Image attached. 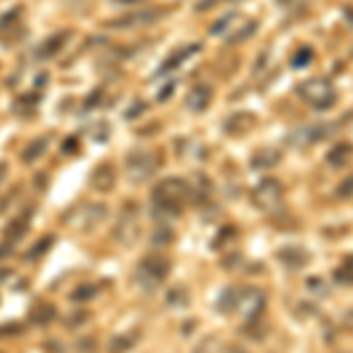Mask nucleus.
Returning a JSON list of instances; mask_svg holds the SVG:
<instances>
[{"mask_svg": "<svg viewBox=\"0 0 353 353\" xmlns=\"http://www.w3.org/2000/svg\"><path fill=\"white\" fill-rule=\"evenodd\" d=\"M334 193H337L339 198H344V201H346V198H353V174L346 176V179L337 186V191H334Z\"/></svg>", "mask_w": 353, "mask_h": 353, "instance_id": "obj_28", "label": "nucleus"}, {"mask_svg": "<svg viewBox=\"0 0 353 353\" xmlns=\"http://www.w3.org/2000/svg\"><path fill=\"white\" fill-rule=\"evenodd\" d=\"M66 38H68V31H61V33H57V36L48 38V41H45L43 45H38L36 57H41V59H48V57H54L57 52H59L61 48H64Z\"/></svg>", "mask_w": 353, "mask_h": 353, "instance_id": "obj_18", "label": "nucleus"}, {"mask_svg": "<svg viewBox=\"0 0 353 353\" xmlns=\"http://www.w3.org/2000/svg\"><path fill=\"white\" fill-rule=\"evenodd\" d=\"M254 128V116L252 113H233L229 121L224 123V130L229 134H245L248 130Z\"/></svg>", "mask_w": 353, "mask_h": 353, "instance_id": "obj_17", "label": "nucleus"}, {"mask_svg": "<svg viewBox=\"0 0 353 353\" xmlns=\"http://www.w3.org/2000/svg\"><path fill=\"white\" fill-rule=\"evenodd\" d=\"M172 92H174V83L170 81L168 85H165V90H163V92L158 94V101H165V99H168V97H172Z\"/></svg>", "mask_w": 353, "mask_h": 353, "instance_id": "obj_30", "label": "nucleus"}, {"mask_svg": "<svg viewBox=\"0 0 353 353\" xmlns=\"http://www.w3.org/2000/svg\"><path fill=\"white\" fill-rule=\"evenodd\" d=\"M170 269H172V264H170V259L165 254H146L134 269V283L144 292H156L168 281Z\"/></svg>", "mask_w": 353, "mask_h": 353, "instance_id": "obj_2", "label": "nucleus"}, {"mask_svg": "<svg viewBox=\"0 0 353 353\" xmlns=\"http://www.w3.org/2000/svg\"><path fill=\"white\" fill-rule=\"evenodd\" d=\"M297 94L306 101L309 106L318 111H327L337 101V90L332 88V83L325 78H309L297 88Z\"/></svg>", "mask_w": 353, "mask_h": 353, "instance_id": "obj_4", "label": "nucleus"}, {"mask_svg": "<svg viewBox=\"0 0 353 353\" xmlns=\"http://www.w3.org/2000/svg\"><path fill=\"white\" fill-rule=\"evenodd\" d=\"M311 59H313V50L309 48V45H304V48H301L299 52L294 54L292 66H294V68H304V66H309V64H311Z\"/></svg>", "mask_w": 353, "mask_h": 353, "instance_id": "obj_26", "label": "nucleus"}, {"mask_svg": "<svg viewBox=\"0 0 353 353\" xmlns=\"http://www.w3.org/2000/svg\"><path fill=\"white\" fill-rule=\"evenodd\" d=\"M97 292H99V288L92 285V283H88V285H81L76 290V292L71 294V301H88V299H94Z\"/></svg>", "mask_w": 353, "mask_h": 353, "instance_id": "obj_25", "label": "nucleus"}, {"mask_svg": "<svg viewBox=\"0 0 353 353\" xmlns=\"http://www.w3.org/2000/svg\"><path fill=\"white\" fill-rule=\"evenodd\" d=\"M137 339H139V332H125V334H116V337L111 339V353H125L130 351L132 346L137 344Z\"/></svg>", "mask_w": 353, "mask_h": 353, "instance_id": "obj_22", "label": "nucleus"}, {"mask_svg": "<svg viewBox=\"0 0 353 353\" xmlns=\"http://www.w3.org/2000/svg\"><path fill=\"white\" fill-rule=\"evenodd\" d=\"M109 217V208H106L104 203H81L76 210H71V212L64 217V224L68 229L73 231H81V233H90L94 231L97 226H101V221Z\"/></svg>", "mask_w": 353, "mask_h": 353, "instance_id": "obj_3", "label": "nucleus"}, {"mask_svg": "<svg viewBox=\"0 0 353 353\" xmlns=\"http://www.w3.org/2000/svg\"><path fill=\"white\" fill-rule=\"evenodd\" d=\"M116 5H134V3H141V0H113Z\"/></svg>", "mask_w": 353, "mask_h": 353, "instance_id": "obj_34", "label": "nucleus"}, {"mask_svg": "<svg viewBox=\"0 0 353 353\" xmlns=\"http://www.w3.org/2000/svg\"><path fill=\"white\" fill-rule=\"evenodd\" d=\"M266 294L259 288H241L236 290V304H233V313H241L248 323H254L264 313Z\"/></svg>", "mask_w": 353, "mask_h": 353, "instance_id": "obj_8", "label": "nucleus"}, {"mask_svg": "<svg viewBox=\"0 0 353 353\" xmlns=\"http://www.w3.org/2000/svg\"><path fill=\"white\" fill-rule=\"evenodd\" d=\"M210 101H212V88L208 83H198L186 94V109L193 113H203L210 106Z\"/></svg>", "mask_w": 353, "mask_h": 353, "instance_id": "obj_12", "label": "nucleus"}, {"mask_svg": "<svg viewBox=\"0 0 353 353\" xmlns=\"http://www.w3.org/2000/svg\"><path fill=\"white\" fill-rule=\"evenodd\" d=\"M158 168H161V161H158L151 151H134V153H130L128 161H125V172H128V179L132 181V184H144V181H149L151 176L158 172Z\"/></svg>", "mask_w": 353, "mask_h": 353, "instance_id": "obj_7", "label": "nucleus"}, {"mask_svg": "<svg viewBox=\"0 0 353 353\" xmlns=\"http://www.w3.org/2000/svg\"><path fill=\"white\" fill-rule=\"evenodd\" d=\"M19 14H21V8H14L12 12H8V14L3 17V19H0V28H10V24H14V19Z\"/></svg>", "mask_w": 353, "mask_h": 353, "instance_id": "obj_29", "label": "nucleus"}, {"mask_svg": "<svg viewBox=\"0 0 353 353\" xmlns=\"http://www.w3.org/2000/svg\"><path fill=\"white\" fill-rule=\"evenodd\" d=\"M278 261H281V264L285 266V269H290V271H299L311 261V254L306 252L304 248L290 245V248H283L281 252H278Z\"/></svg>", "mask_w": 353, "mask_h": 353, "instance_id": "obj_13", "label": "nucleus"}, {"mask_svg": "<svg viewBox=\"0 0 353 353\" xmlns=\"http://www.w3.org/2000/svg\"><path fill=\"white\" fill-rule=\"evenodd\" d=\"M233 353H245V351H233Z\"/></svg>", "mask_w": 353, "mask_h": 353, "instance_id": "obj_36", "label": "nucleus"}, {"mask_svg": "<svg viewBox=\"0 0 353 353\" xmlns=\"http://www.w3.org/2000/svg\"><path fill=\"white\" fill-rule=\"evenodd\" d=\"M165 14V10L161 8H151V10H134V12H128L123 17H116V19L109 21L111 28H118V31H123V28H139V26H151L156 24L158 19Z\"/></svg>", "mask_w": 353, "mask_h": 353, "instance_id": "obj_10", "label": "nucleus"}, {"mask_svg": "<svg viewBox=\"0 0 353 353\" xmlns=\"http://www.w3.org/2000/svg\"><path fill=\"white\" fill-rule=\"evenodd\" d=\"M28 226H31V212H24V214H19L12 224H8V229H5V238L3 241L5 243H10V245H17L21 241V238L26 236V231H28Z\"/></svg>", "mask_w": 353, "mask_h": 353, "instance_id": "obj_15", "label": "nucleus"}, {"mask_svg": "<svg viewBox=\"0 0 353 353\" xmlns=\"http://www.w3.org/2000/svg\"><path fill=\"white\" fill-rule=\"evenodd\" d=\"M52 318H54V309H52V306L41 304V306H33L28 321H31L33 325H48V323H52Z\"/></svg>", "mask_w": 353, "mask_h": 353, "instance_id": "obj_23", "label": "nucleus"}, {"mask_svg": "<svg viewBox=\"0 0 353 353\" xmlns=\"http://www.w3.org/2000/svg\"><path fill=\"white\" fill-rule=\"evenodd\" d=\"M139 233H141L139 208H137V203H125L121 214H118L116 226H113V238L123 248H132L139 241Z\"/></svg>", "mask_w": 353, "mask_h": 353, "instance_id": "obj_6", "label": "nucleus"}, {"mask_svg": "<svg viewBox=\"0 0 353 353\" xmlns=\"http://www.w3.org/2000/svg\"><path fill=\"white\" fill-rule=\"evenodd\" d=\"M283 153L278 149H264V151H257L252 156V168L257 170H269V168H276L281 163Z\"/></svg>", "mask_w": 353, "mask_h": 353, "instance_id": "obj_20", "label": "nucleus"}, {"mask_svg": "<svg viewBox=\"0 0 353 353\" xmlns=\"http://www.w3.org/2000/svg\"><path fill=\"white\" fill-rule=\"evenodd\" d=\"M94 191L99 193H109L113 186H116V168L111 163H101L99 168H94L92 179H90Z\"/></svg>", "mask_w": 353, "mask_h": 353, "instance_id": "obj_14", "label": "nucleus"}, {"mask_svg": "<svg viewBox=\"0 0 353 353\" xmlns=\"http://www.w3.org/2000/svg\"><path fill=\"white\" fill-rule=\"evenodd\" d=\"M161 233H170V229H161ZM153 241H163V243H170L172 236H153Z\"/></svg>", "mask_w": 353, "mask_h": 353, "instance_id": "obj_32", "label": "nucleus"}, {"mask_svg": "<svg viewBox=\"0 0 353 353\" xmlns=\"http://www.w3.org/2000/svg\"><path fill=\"white\" fill-rule=\"evenodd\" d=\"M334 132L332 125L327 123H318V125H309V128H301V130H294L292 134L288 137V141L297 149H306V146L316 144V141H323L327 139L330 134Z\"/></svg>", "mask_w": 353, "mask_h": 353, "instance_id": "obj_11", "label": "nucleus"}, {"mask_svg": "<svg viewBox=\"0 0 353 353\" xmlns=\"http://www.w3.org/2000/svg\"><path fill=\"white\" fill-rule=\"evenodd\" d=\"M351 158H353V146L351 144H337L332 151H327V156H325V161L332 165V168H344V165H349L351 163Z\"/></svg>", "mask_w": 353, "mask_h": 353, "instance_id": "obj_19", "label": "nucleus"}, {"mask_svg": "<svg viewBox=\"0 0 353 353\" xmlns=\"http://www.w3.org/2000/svg\"><path fill=\"white\" fill-rule=\"evenodd\" d=\"M144 109H146V106H144V104H137V106H134V109H128V113H125V118H132V121H134V118H137V116H139V113H141V111H144Z\"/></svg>", "mask_w": 353, "mask_h": 353, "instance_id": "obj_31", "label": "nucleus"}, {"mask_svg": "<svg viewBox=\"0 0 353 353\" xmlns=\"http://www.w3.org/2000/svg\"><path fill=\"white\" fill-rule=\"evenodd\" d=\"M198 52H201V45H198V43H191V45H186V48L176 50L172 57H168V59H165V64L158 68V73H168V71H172V68H179L181 61L191 59V57L198 54Z\"/></svg>", "mask_w": 353, "mask_h": 353, "instance_id": "obj_16", "label": "nucleus"}, {"mask_svg": "<svg viewBox=\"0 0 353 353\" xmlns=\"http://www.w3.org/2000/svg\"><path fill=\"white\" fill-rule=\"evenodd\" d=\"M64 151H78V141L73 139V137H71V141H66L64 144Z\"/></svg>", "mask_w": 353, "mask_h": 353, "instance_id": "obj_33", "label": "nucleus"}, {"mask_svg": "<svg viewBox=\"0 0 353 353\" xmlns=\"http://www.w3.org/2000/svg\"><path fill=\"white\" fill-rule=\"evenodd\" d=\"M193 353H221V344H219L217 337H208L196 346V351Z\"/></svg>", "mask_w": 353, "mask_h": 353, "instance_id": "obj_27", "label": "nucleus"}, {"mask_svg": "<svg viewBox=\"0 0 353 353\" xmlns=\"http://www.w3.org/2000/svg\"><path fill=\"white\" fill-rule=\"evenodd\" d=\"M52 243H54V238H52V236H45L41 243H36L31 250H28L26 259H28V261H33V259L43 257V254H45V250H50V248H52Z\"/></svg>", "mask_w": 353, "mask_h": 353, "instance_id": "obj_24", "label": "nucleus"}, {"mask_svg": "<svg viewBox=\"0 0 353 353\" xmlns=\"http://www.w3.org/2000/svg\"><path fill=\"white\" fill-rule=\"evenodd\" d=\"M45 151H48V139H45V137H38V139H33L31 144H28L26 149L21 151V161H24V163H33L36 158H41Z\"/></svg>", "mask_w": 353, "mask_h": 353, "instance_id": "obj_21", "label": "nucleus"}, {"mask_svg": "<svg viewBox=\"0 0 353 353\" xmlns=\"http://www.w3.org/2000/svg\"><path fill=\"white\" fill-rule=\"evenodd\" d=\"M349 269H351V271H353V257H351V259H349Z\"/></svg>", "mask_w": 353, "mask_h": 353, "instance_id": "obj_35", "label": "nucleus"}, {"mask_svg": "<svg viewBox=\"0 0 353 353\" xmlns=\"http://www.w3.org/2000/svg\"><path fill=\"white\" fill-rule=\"evenodd\" d=\"M283 184L278 179H273V176H266V179H261L257 184V189L252 191V203L257 205L261 212H273V210L281 208L283 203Z\"/></svg>", "mask_w": 353, "mask_h": 353, "instance_id": "obj_9", "label": "nucleus"}, {"mask_svg": "<svg viewBox=\"0 0 353 353\" xmlns=\"http://www.w3.org/2000/svg\"><path fill=\"white\" fill-rule=\"evenodd\" d=\"M254 31H257V21L245 19V17L236 14V12L221 17V19L214 21V26H212V36H221L226 43H231V45L248 41Z\"/></svg>", "mask_w": 353, "mask_h": 353, "instance_id": "obj_5", "label": "nucleus"}, {"mask_svg": "<svg viewBox=\"0 0 353 353\" xmlns=\"http://www.w3.org/2000/svg\"><path fill=\"white\" fill-rule=\"evenodd\" d=\"M191 201V181L181 179V176H170L153 186L151 196V212L156 219L168 221L179 219L184 205Z\"/></svg>", "mask_w": 353, "mask_h": 353, "instance_id": "obj_1", "label": "nucleus"}]
</instances>
